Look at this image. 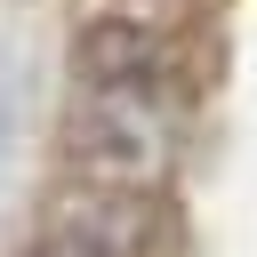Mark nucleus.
I'll list each match as a JSON object with an SVG mask.
<instances>
[{"label": "nucleus", "mask_w": 257, "mask_h": 257, "mask_svg": "<svg viewBox=\"0 0 257 257\" xmlns=\"http://www.w3.org/2000/svg\"><path fill=\"white\" fill-rule=\"evenodd\" d=\"M64 145L80 153V169L96 185H161L177 161V112L161 72H88Z\"/></svg>", "instance_id": "f257e3e1"}, {"label": "nucleus", "mask_w": 257, "mask_h": 257, "mask_svg": "<svg viewBox=\"0 0 257 257\" xmlns=\"http://www.w3.org/2000/svg\"><path fill=\"white\" fill-rule=\"evenodd\" d=\"M153 233H161V217L137 185H88V193L56 201L32 257H153Z\"/></svg>", "instance_id": "f03ea898"}]
</instances>
